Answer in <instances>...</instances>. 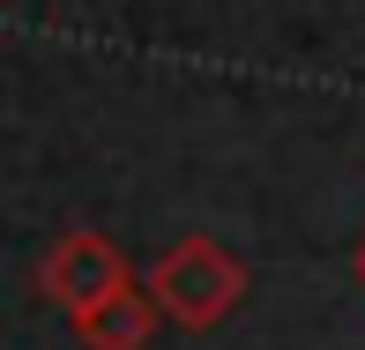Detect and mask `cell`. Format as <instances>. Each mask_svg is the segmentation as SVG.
Instances as JSON below:
<instances>
[{
  "mask_svg": "<svg viewBox=\"0 0 365 350\" xmlns=\"http://www.w3.org/2000/svg\"><path fill=\"white\" fill-rule=\"evenodd\" d=\"M157 321H164V313H157V298H149V283H120L112 298L68 313V328H75L82 350H142Z\"/></svg>",
  "mask_w": 365,
  "mask_h": 350,
  "instance_id": "3957f363",
  "label": "cell"
},
{
  "mask_svg": "<svg viewBox=\"0 0 365 350\" xmlns=\"http://www.w3.org/2000/svg\"><path fill=\"white\" fill-rule=\"evenodd\" d=\"M0 8H8V0H0Z\"/></svg>",
  "mask_w": 365,
  "mask_h": 350,
  "instance_id": "5b68a950",
  "label": "cell"
},
{
  "mask_svg": "<svg viewBox=\"0 0 365 350\" xmlns=\"http://www.w3.org/2000/svg\"><path fill=\"white\" fill-rule=\"evenodd\" d=\"M351 276H358V283H365V239H358V246H351Z\"/></svg>",
  "mask_w": 365,
  "mask_h": 350,
  "instance_id": "277c9868",
  "label": "cell"
},
{
  "mask_svg": "<svg viewBox=\"0 0 365 350\" xmlns=\"http://www.w3.org/2000/svg\"><path fill=\"white\" fill-rule=\"evenodd\" d=\"M120 283H135V261L105 239V231H68L53 254L38 261V291L53 298L60 313H82L97 298H112Z\"/></svg>",
  "mask_w": 365,
  "mask_h": 350,
  "instance_id": "7a4b0ae2",
  "label": "cell"
},
{
  "mask_svg": "<svg viewBox=\"0 0 365 350\" xmlns=\"http://www.w3.org/2000/svg\"><path fill=\"white\" fill-rule=\"evenodd\" d=\"M149 298H157V313L172 328H224L231 313L246 306V261L231 254L224 239H209V231H187V239H172L157 261L142 269Z\"/></svg>",
  "mask_w": 365,
  "mask_h": 350,
  "instance_id": "6da1fadb",
  "label": "cell"
}]
</instances>
